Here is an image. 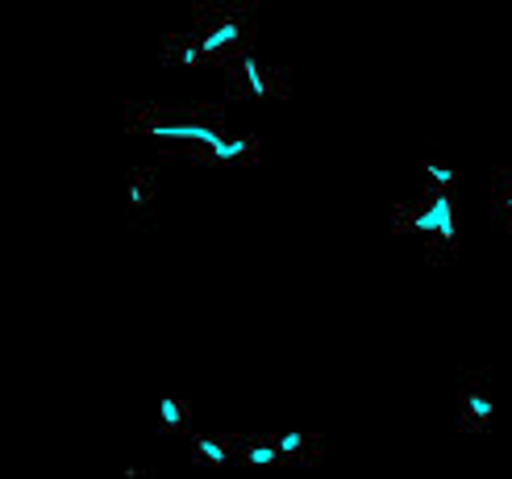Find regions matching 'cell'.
Here are the masks:
<instances>
[{
  "label": "cell",
  "instance_id": "obj_5",
  "mask_svg": "<svg viewBox=\"0 0 512 479\" xmlns=\"http://www.w3.org/2000/svg\"><path fill=\"white\" fill-rule=\"evenodd\" d=\"M496 425V384L488 367L458 371V434L483 438Z\"/></svg>",
  "mask_w": 512,
  "mask_h": 479
},
{
  "label": "cell",
  "instance_id": "obj_11",
  "mask_svg": "<svg viewBox=\"0 0 512 479\" xmlns=\"http://www.w3.org/2000/svg\"><path fill=\"white\" fill-rule=\"evenodd\" d=\"M421 188L425 192H454L458 188V167L450 159H442L438 150H425V159H421Z\"/></svg>",
  "mask_w": 512,
  "mask_h": 479
},
{
  "label": "cell",
  "instance_id": "obj_6",
  "mask_svg": "<svg viewBox=\"0 0 512 479\" xmlns=\"http://www.w3.org/2000/svg\"><path fill=\"white\" fill-rule=\"evenodd\" d=\"M159 200H163V184H159V167L150 163H134L125 171V196H121V213L125 225L138 234H150L159 225Z\"/></svg>",
  "mask_w": 512,
  "mask_h": 479
},
{
  "label": "cell",
  "instance_id": "obj_3",
  "mask_svg": "<svg viewBox=\"0 0 512 479\" xmlns=\"http://www.w3.org/2000/svg\"><path fill=\"white\" fill-rule=\"evenodd\" d=\"M392 234L413 242L429 267H450L458 259V217L454 192H425L417 188L392 209Z\"/></svg>",
  "mask_w": 512,
  "mask_h": 479
},
{
  "label": "cell",
  "instance_id": "obj_12",
  "mask_svg": "<svg viewBox=\"0 0 512 479\" xmlns=\"http://www.w3.org/2000/svg\"><path fill=\"white\" fill-rule=\"evenodd\" d=\"M492 221L496 230L512 234V167L492 171Z\"/></svg>",
  "mask_w": 512,
  "mask_h": 479
},
{
  "label": "cell",
  "instance_id": "obj_4",
  "mask_svg": "<svg viewBox=\"0 0 512 479\" xmlns=\"http://www.w3.org/2000/svg\"><path fill=\"white\" fill-rule=\"evenodd\" d=\"M288 92H292V75L263 59L254 46L229 67H221V96L238 100V105H267V100H284Z\"/></svg>",
  "mask_w": 512,
  "mask_h": 479
},
{
  "label": "cell",
  "instance_id": "obj_2",
  "mask_svg": "<svg viewBox=\"0 0 512 479\" xmlns=\"http://www.w3.org/2000/svg\"><path fill=\"white\" fill-rule=\"evenodd\" d=\"M254 21L259 17H254L250 0H204L179 30L159 42V63L184 71H221L254 46Z\"/></svg>",
  "mask_w": 512,
  "mask_h": 479
},
{
  "label": "cell",
  "instance_id": "obj_7",
  "mask_svg": "<svg viewBox=\"0 0 512 479\" xmlns=\"http://www.w3.org/2000/svg\"><path fill=\"white\" fill-rule=\"evenodd\" d=\"M234 455H238V434H229V430H192L188 434V459L196 467L229 471V467H238Z\"/></svg>",
  "mask_w": 512,
  "mask_h": 479
},
{
  "label": "cell",
  "instance_id": "obj_8",
  "mask_svg": "<svg viewBox=\"0 0 512 479\" xmlns=\"http://www.w3.org/2000/svg\"><path fill=\"white\" fill-rule=\"evenodd\" d=\"M271 442L279 450L284 467H317L325 463V438L313 430H271Z\"/></svg>",
  "mask_w": 512,
  "mask_h": 479
},
{
  "label": "cell",
  "instance_id": "obj_10",
  "mask_svg": "<svg viewBox=\"0 0 512 479\" xmlns=\"http://www.w3.org/2000/svg\"><path fill=\"white\" fill-rule=\"evenodd\" d=\"M196 400L192 396H179V392H167L159 400V409H155V425H159V434H192L196 430Z\"/></svg>",
  "mask_w": 512,
  "mask_h": 479
},
{
  "label": "cell",
  "instance_id": "obj_9",
  "mask_svg": "<svg viewBox=\"0 0 512 479\" xmlns=\"http://www.w3.org/2000/svg\"><path fill=\"white\" fill-rule=\"evenodd\" d=\"M234 463L242 471H275V467H284V459H279V450L271 442V430L259 434V430H242L238 434V455Z\"/></svg>",
  "mask_w": 512,
  "mask_h": 479
},
{
  "label": "cell",
  "instance_id": "obj_13",
  "mask_svg": "<svg viewBox=\"0 0 512 479\" xmlns=\"http://www.w3.org/2000/svg\"><path fill=\"white\" fill-rule=\"evenodd\" d=\"M117 479H159V471L146 467V463H125V467L117 471Z\"/></svg>",
  "mask_w": 512,
  "mask_h": 479
},
{
  "label": "cell",
  "instance_id": "obj_1",
  "mask_svg": "<svg viewBox=\"0 0 512 479\" xmlns=\"http://www.w3.org/2000/svg\"><path fill=\"white\" fill-rule=\"evenodd\" d=\"M125 130L134 138L150 142L167 159L192 163V167H254L263 155V142L234 130L225 105H184V109H163L134 100L125 105Z\"/></svg>",
  "mask_w": 512,
  "mask_h": 479
}]
</instances>
